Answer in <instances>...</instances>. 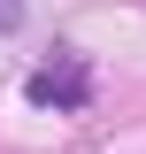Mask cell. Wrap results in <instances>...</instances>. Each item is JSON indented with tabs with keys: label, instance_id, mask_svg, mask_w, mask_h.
<instances>
[{
	"label": "cell",
	"instance_id": "obj_2",
	"mask_svg": "<svg viewBox=\"0 0 146 154\" xmlns=\"http://www.w3.org/2000/svg\"><path fill=\"white\" fill-rule=\"evenodd\" d=\"M23 23V0H0V31H16Z\"/></svg>",
	"mask_w": 146,
	"mask_h": 154
},
{
	"label": "cell",
	"instance_id": "obj_1",
	"mask_svg": "<svg viewBox=\"0 0 146 154\" xmlns=\"http://www.w3.org/2000/svg\"><path fill=\"white\" fill-rule=\"evenodd\" d=\"M23 93H31V108H85V100H92V69H85L77 46H62L54 62H38V69H31Z\"/></svg>",
	"mask_w": 146,
	"mask_h": 154
}]
</instances>
